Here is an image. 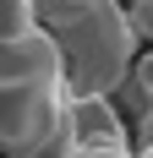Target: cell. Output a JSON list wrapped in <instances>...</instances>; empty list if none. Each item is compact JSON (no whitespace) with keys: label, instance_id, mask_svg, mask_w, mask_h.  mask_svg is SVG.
Segmentation results:
<instances>
[{"label":"cell","instance_id":"4","mask_svg":"<svg viewBox=\"0 0 153 158\" xmlns=\"http://www.w3.org/2000/svg\"><path fill=\"white\" fill-rule=\"evenodd\" d=\"M0 82H66V49L55 38V27L0 44Z\"/></svg>","mask_w":153,"mask_h":158},{"label":"cell","instance_id":"7","mask_svg":"<svg viewBox=\"0 0 153 158\" xmlns=\"http://www.w3.org/2000/svg\"><path fill=\"white\" fill-rule=\"evenodd\" d=\"M131 6H153V0H131Z\"/></svg>","mask_w":153,"mask_h":158},{"label":"cell","instance_id":"1","mask_svg":"<svg viewBox=\"0 0 153 158\" xmlns=\"http://www.w3.org/2000/svg\"><path fill=\"white\" fill-rule=\"evenodd\" d=\"M55 38L66 49V87L71 93H109V98L126 87L131 65L148 49V38H142V27H137L126 0L98 6V11L55 27Z\"/></svg>","mask_w":153,"mask_h":158},{"label":"cell","instance_id":"2","mask_svg":"<svg viewBox=\"0 0 153 158\" xmlns=\"http://www.w3.org/2000/svg\"><path fill=\"white\" fill-rule=\"evenodd\" d=\"M71 87L66 82H0V153L33 158L66 126Z\"/></svg>","mask_w":153,"mask_h":158},{"label":"cell","instance_id":"3","mask_svg":"<svg viewBox=\"0 0 153 158\" xmlns=\"http://www.w3.org/2000/svg\"><path fill=\"white\" fill-rule=\"evenodd\" d=\"M66 136L76 142V153H126V147H137L131 114L109 93H71V104H66Z\"/></svg>","mask_w":153,"mask_h":158},{"label":"cell","instance_id":"6","mask_svg":"<svg viewBox=\"0 0 153 158\" xmlns=\"http://www.w3.org/2000/svg\"><path fill=\"white\" fill-rule=\"evenodd\" d=\"M76 158H137V147H126V153H76Z\"/></svg>","mask_w":153,"mask_h":158},{"label":"cell","instance_id":"5","mask_svg":"<svg viewBox=\"0 0 153 158\" xmlns=\"http://www.w3.org/2000/svg\"><path fill=\"white\" fill-rule=\"evenodd\" d=\"M38 27H44L38 0H0V44H11L22 33H38Z\"/></svg>","mask_w":153,"mask_h":158}]
</instances>
